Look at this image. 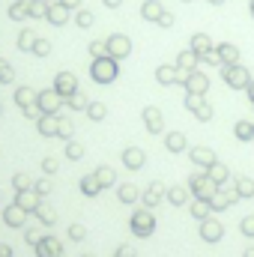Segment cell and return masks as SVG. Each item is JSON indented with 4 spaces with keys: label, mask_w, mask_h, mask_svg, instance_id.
<instances>
[{
    "label": "cell",
    "mask_w": 254,
    "mask_h": 257,
    "mask_svg": "<svg viewBox=\"0 0 254 257\" xmlns=\"http://www.w3.org/2000/svg\"><path fill=\"white\" fill-rule=\"evenodd\" d=\"M197 60L203 66H218L221 69V57H218V51L212 48V51H203V54H197Z\"/></svg>",
    "instance_id": "1f68e13d"
},
{
    "label": "cell",
    "mask_w": 254,
    "mask_h": 257,
    "mask_svg": "<svg viewBox=\"0 0 254 257\" xmlns=\"http://www.w3.org/2000/svg\"><path fill=\"white\" fill-rule=\"evenodd\" d=\"M87 117L96 120V123H102V120L108 117V105H102V102H90V105H87Z\"/></svg>",
    "instance_id": "cb8c5ba5"
},
{
    "label": "cell",
    "mask_w": 254,
    "mask_h": 257,
    "mask_svg": "<svg viewBox=\"0 0 254 257\" xmlns=\"http://www.w3.org/2000/svg\"><path fill=\"white\" fill-rule=\"evenodd\" d=\"M87 105H90V99H87L81 90H78V93H72V96L66 99V108H69V111H87Z\"/></svg>",
    "instance_id": "7402d4cb"
},
{
    "label": "cell",
    "mask_w": 254,
    "mask_h": 257,
    "mask_svg": "<svg viewBox=\"0 0 254 257\" xmlns=\"http://www.w3.org/2000/svg\"><path fill=\"white\" fill-rule=\"evenodd\" d=\"M233 135H236L239 141H254V123L251 120H239V123L233 126Z\"/></svg>",
    "instance_id": "603a6c76"
},
{
    "label": "cell",
    "mask_w": 254,
    "mask_h": 257,
    "mask_svg": "<svg viewBox=\"0 0 254 257\" xmlns=\"http://www.w3.org/2000/svg\"><path fill=\"white\" fill-rule=\"evenodd\" d=\"M33 42H36V33H33V30H21L18 48H21V51H33Z\"/></svg>",
    "instance_id": "f546056e"
},
{
    "label": "cell",
    "mask_w": 254,
    "mask_h": 257,
    "mask_svg": "<svg viewBox=\"0 0 254 257\" xmlns=\"http://www.w3.org/2000/svg\"><path fill=\"white\" fill-rule=\"evenodd\" d=\"M144 162H147L144 150H138V147H129V150H123V165H126L129 171H138V168H144Z\"/></svg>",
    "instance_id": "9a60e30c"
},
{
    "label": "cell",
    "mask_w": 254,
    "mask_h": 257,
    "mask_svg": "<svg viewBox=\"0 0 254 257\" xmlns=\"http://www.w3.org/2000/svg\"><path fill=\"white\" fill-rule=\"evenodd\" d=\"M69 236H72V239H84V227H78V224H75V227L69 230Z\"/></svg>",
    "instance_id": "681fc988"
},
{
    "label": "cell",
    "mask_w": 254,
    "mask_h": 257,
    "mask_svg": "<svg viewBox=\"0 0 254 257\" xmlns=\"http://www.w3.org/2000/svg\"><path fill=\"white\" fill-rule=\"evenodd\" d=\"M75 24L81 27V30H90V27H96V15H93V9H75Z\"/></svg>",
    "instance_id": "d6986e66"
},
{
    "label": "cell",
    "mask_w": 254,
    "mask_h": 257,
    "mask_svg": "<svg viewBox=\"0 0 254 257\" xmlns=\"http://www.w3.org/2000/svg\"><path fill=\"white\" fill-rule=\"evenodd\" d=\"M156 81H159V87H174L183 81V75L174 63H159L156 66Z\"/></svg>",
    "instance_id": "9c48e42d"
},
{
    "label": "cell",
    "mask_w": 254,
    "mask_h": 257,
    "mask_svg": "<svg viewBox=\"0 0 254 257\" xmlns=\"http://www.w3.org/2000/svg\"><path fill=\"white\" fill-rule=\"evenodd\" d=\"M57 128H60V117H57V114H42V117H39V132H42L45 138H54Z\"/></svg>",
    "instance_id": "ac0fdd59"
},
{
    "label": "cell",
    "mask_w": 254,
    "mask_h": 257,
    "mask_svg": "<svg viewBox=\"0 0 254 257\" xmlns=\"http://www.w3.org/2000/svg\"><path fill=\"white\" fill-rule=\"evenodd\" d=\"M33 54H36V57H48V54H51V42L36 36V42H33Z\"/></svg>",
    "instance_id": "836d02e7"
},
{
    "label": "cell",
    "mask_w": 254,
    "mask_h": 257,
    "mask_svg": "<svg viewBox=\"0 0 254 257\" xmlns=\"http://www.w3.org/2000/svg\"><path fill=\"white\" fill-rule=\"evenodd\" d=\"M45 18H48V24H51V27H63V24H69L72 12H69L66 6H60L57 0H51V3H48V12H45Z\"/></svg>",
    "instance_id": "30bf717a"
},
{
    "label": "cell",
    "mask_w": 254,
    "mask_h": 257,
    "mask_svg": "<svg viewBox=\"0 0 254 257\" xmlns=\"http://www.w3.org/2000/svg\"><path fill=\"white\" fill-rule=\"evenodd\" d=\"M212 186H215V183H212V180H206V177H194V180H191V189L200 194V197L212 194Z\"/></svg>",
    "instance_id": "4316f807"
},
{
    "label": "cell",
    "mask_w": 254,
    "mask_h": 257,
    "mask_svg": "<svg viewBox=\"0 0 254 257\" xmlns=\"http://www.w3.org/2000/svg\"><path fill=\"white\" fill-rule=\"evenodd\" d=\"M165 144H168L171 153H183V150H186V135H183V132H168Z\"/></svg>",
    "instance_id": "ffe728a7"
},
{
    "label": "cell",
    "mask_w": 254,
    "mask_h": 257,
    "mask_svg": "<svg viewBox=\"0 0 254 257\" xmlns=\"http://www.w3.org/2000/svg\"><path fill=\"white\" fill-rule=\"evenodd\" d=\"M57 3H60V6H66L69 12H75V9H81V3H84V0H57Z\"/></svg>",
    "instance_id": "f6af8a7d"
},
{
    "label": "cell",
    "mask_w": 254,
    "mask_h": 257,
    "mask_svg": "<svg viewBox=\"0 0 254 257\" xmlns=\"http://www.w3.org/2000/svg\"><path fill=\"white\" fill-rule=\"evenodd\" d=\"M215 51H218V57H221V66L224 63H239V48H236L233 42H218Z\"/></svg>",
    "instance_id": "2e32d148"
},
{
    "label": "cell",
    "mask_w": 254,
    "mask_h": 257,
    "mask_svg": "<svg viewBox=\"0 0 254 257\" xmlns=\"http://www.w3.org/2000/svg\"><path fill=\"white\" fill-rule=\"evenodd\" d=\"M221 81L230 87V90H245L251 84V72L242 63H224L221 66Z\"/></svg>",
    "instance_id": "7a4b0ae2"
},
{
    "label": "cell",
    "mask_w": 254,
    "mask_h": 257,
    "mask_svg": "<svg viewBox=\"0 0 254 257\" xmlns=\"http://www.w3.org/2000/svg\"><path fill=\"white\" fill-rule=\"evenodd\" d=\"M81 189H84V194L93 197V194H99V180H96V177H84V180H81Z\"/></svg>",
    "instance_id": "e575fe53"
},
{
    "label": "cell",
    "mask_w": 254,
    "mask_h": 257,
    "mask_svg": "<svg viewBox=\"0 0 254 257\" xmlns=\"http://www.w3.org/2000/svg\"><path fill=\"white\" fill-rule=\"evenodd\" d=\"M48 3H51V0H30V3H27V15H30V18H45Z\"/></svg>",
    "instance_id": "484cf974"
},
{
    "label": "cell",
    "mask_w": 254,
    "mask_h": 257,
    "mask_svg": "<svg viewBox=\"0 0 254 257\" xmlns=\"http://www.w3.org/2000/svg\"><path fill=\"white\" fill-rule=\"evenodd\" d=\"M96 180H99V186H111V183H114V171H111V168H99Z\"/></svg>",
    "instance_id": "ab89813d"
},
{
    "label": "cell",
    "mask_w": 254,
    "mask_h": 257,
    "mask_svg": "<svg viewBox=\"0 0 254 257\" xmlns=\"http://www.w3.org/2000/svg\"><path fill=\"white\" fill-rule=\"evenodd\" d=\"M242 233H245V236H254V218H245V221H242Z\"/></svg>",
    "instance_id": "bcb514c9"
},
{
    "label": "cell",
    "mask_w": 254,
    "mask_h": 257,
    "mask_svg": "<svg viewBox=\"0 0 254 257\" xmlns=\"http://www.w3.org/2000/svg\"><path fill=\"white\" fill-rule=\"evenodd\" d=\"M15 102H18L21 108L36 105V90H30V87H18V90H15Z\"/></svg>",
    "instance_id": "44dd1931"
},
{
    "label": "cell",
    "mask_w": 254,
    "mask_h": 257,
    "mask_svg": "<svg viewBox=\"0 0 254 257\" xmlns=\"http://www.w3.org/2000/svg\"><path fill=\"white\" fill-rule=\"evenodd\" d=\"M189 48L194 51V54H203V51H212V48H215V42H212V36H209V33H191Z\"/></svg>",
    "instance_id": "5bb4252c"
},
{
    "label": "cell",
    "mask_w": 254,
    "mask_h": 257,
    "mask_svg": "<svg viewBox=\"0 0 254 257\" xmlns=\"http://www.w3.org/2000/svg\"><path fill=\"white\" fill-rule=\"evenodd\" d=\"M209 180H212V183H224V180H227L224 165H212V168H209Z\"/></svg>",
    "instance_id": "f35d334b"
},
{
    "label": "cell",
    "mask_w": 254,
    "mask_h": 257,
    "mask_svg": "<svg viewBox=\"0 0 254 257\" xmlns=\"http://www.w3.org/2000/svg\"><path fill=\"white\" fill-rule=\"evenodd\" d=\"M156 24H159V27H162V30H171V27H174V24H177V15H174V12H171V9H165V12H162V18H159V21H156Z\"/></svg>",
    "instance_id": "d590c367"
},
{
    "label": "cell",
    "mask_w": 254,
    "mask_h": 257,
    "mask_svg": "<svg viewBox=\"0 0 254 257\" xmlns=\"http://www.w3.org/2000/svg\"><path fill=\"white\" fill-rule=\"evenodd\" d=\"M135 197H138V192H135V186H123V189H120V200H123V203H132Z\"/></svg>",
    "instance_id": "7bdbcfd3"
},
{
    "label": "cell",
    "mask_w": 254,
    "mask_h": 257,
    "mask_svg": "<svg viewBox=\"0 0 254 257\" xmlns=\"http://www.w3.org/2000/svg\"><path fill=\"white\" fill-rule=\"evenodd\" d=\"M39 254L42 257H60V245H57L54 239H45V242L39 245Z\"/></svg>",
    "instance_id": "d6a6232c"
},
{
    "label": "cell",
    "mask_w": 254,
    "mask_h": 257,
    "mask_svg": "<svg viewBox=\"0 0 254 257\" xmlns=\"http://www.w3.org/2000/svg\"><path fill=\"white\" fill-rule=\"evenodd\" d=\"M183 3H191V0H183Z\"/></svg>",
    "instance_id": "680465c9"
},
{
    "label": "cell",
    "mask_w": 254,
    "mask_h": 257,
    "mask_svg": "<svg viewBox=\"0 0 254 257\" xmlns=\"http://www.w3.org/2000/svg\"><path fill=\"white\" fill-rule=\"evenodd\" d=\"M90 78L96 81V84H114L117 78H120V60H114V57H96V60H90Z\"/></svg>",
    "instance_id": "6da1fadb"
},
{
    "label": "cell",
    "mask_w": 254,
    "mask_h": 257,
    "mask_svg": "<svg viewBox=\"0 0 254 257\" xmlns=\"http://www.w3.org/2000/svg\"><path fill=\"white\" fill-rule=\"evenodd\" d=\"M200 236H203L206 242H215V239L221 236V224H215V221H203V227H200Z\"/></svg>",
    "instance_id": "d4e9b609"
},
{
    "label": "cell",
    "mask_w": 254,
    "mask_h": 257,
    "mask_svg": "<svg viewBox=\"0 0 254 257\" xmlns=\"http://www.w3.org/2000/svg\"><path fill=\"white\" fill-rule=\"evenodd\" d=\"M236 192L242 194V197H251V194H254V186H251V180H239V183H236Z\"/></svg>",
    "instance_id": "60d3db41"
},
{
    "label": "cell",
    "mask_w": 254,
    "mask_h": 257,
    "mask_svg": "<svg viewBox=\"0 0 254 257\" xmlns=\"http://www.w3.org/2000/svg\"><path fill=\"white\" fill-rule=\"evenodd\" d=\"M245 93H248V102H251V105H254V78H251V84L245 87Z\"/></svg>",
    "instance_id": "db71d44e"
},
{
    "label": "cell",
    "mask_w": 254,
    "mask_h": 257,
    "mask_svg": "<svg viewBox=\"0 0 254 257\" xmlns=\"http://www.w3.org/2000/svg\"><path fill=\"white\" fill-rule=\"evenodd\" d=\"M245 257H254V248H248V251H245Z\"/></svg>",
    "instance_id": "6f0895ef"
},
{
    "label": "cell",
    "mask_w": 254,
    "mask_h": 257,
    "mask_svg": "<svg viewBox=\"0 0 254 257\" xmlns=\"http://www.w3.org/2000/svg\"><path fill=\"white\" fill-rule=\"evenodd\" d=\"M174 66L180 69V75H189V72H194V69L200 66V60H197V54H194L191 48H183V51L177 54V60H174Z\"/></svg>",
    "instance_id": "8fae6325"
},
{
    "label": "cell",
    "mask_w": 254,
    "mask_h": 257,
    "mask_svg": "<svg viewBox=\"0 0 254 257\" xmlns=\"http://www.w3.org/2000/svg\"><path fill=\"white\" fill-rule=\"evenodd\" d=\"M27 3H30V0H15V3L9 6V18H12V21H21V18H30V15H27Z\"/></svg>",
    "instance_id": "83f0119b"
},
{
    "label": "cell",
    "mask_w": 254,
    "mask_h": 257,
    "mask_svg": "<svg viewBox=\"0 0 254 257\" xmlns=\"http://www.w3.org/2000/svg\"><path fill=\"white\" fill-rule=\"evenodd\" d=\"M153 227H156V221H153L150 212H135V215H132V230H135L138 236H150Z\"/></svg>",
    "instance_id": "7c38bea8"
},
{
    "label": "cell",
    "mask_w": 254,
    "mask_h": 257,
    "mask_svg": "<svg viewBox=\"0 0 254 257\" xmlns=\"http://www.w3.org/2000/svg\"><path fill=\"white\" fill-rule=\"evenodd\" d=\"M248 15L254 18V0H248Z\"/></svg>",
    "instance_id": "9f6ffc18"
},
{
    "label": "cell",
    "mask_w": 254,
    "mask_h": 257,
    "mask_svg": "<svg viewBox=\"0 0 254 257\" xmlns=\"http://www.w3.org/2000/svg\"><path fill=\"white\" fill-rule=\"evenodd\" d=\"M206 3H209V6H224L227 0H206Z\"/></svg>",
    "instance_id": "11a10c76"
},
{
    "label": "cell",
    "mask_w": 254,
    "mask_h": 257,
    "mask_svg": "<svg viewBox=\"0 0 254 257\" xmlns=\"http://www.w3.org/2000/svg\"><path fill=\"white\" fill-rule=\"evenodd\" d=\"M24 114H27V117H36V114H39V108H36V105H27V108H24Z\"/></svg>",
    "instance_id": "f5cc1de1"
},
{
    "label": "cell",
    "mask_w": 254,
    "mask_h": 257,
    "mask_svg": "<svg viewBox=\"0 0 254 257\" xmlns=\"http://www.w3.org/2000/svg\"><path fill=\"white\" fill-rule=\"evenodd\" d=\"M186 108H189L200 123H209L215 117V108L206 102V96H191V93H186Z\"/></svg>",
    "instance_id": "5b68a950"
},
{
    "label": "cell",
    "mask_w": 254,
    "mask_h": 257,
    "mask_svg": "<svg viewBox=\"0 0 254 257\" xmlns=\"http://www.w3.org/2000/svg\"><path fill=\"white\" fill-rule=\"evenodd\" d=\"M162 12H165L162 0H144V3H141V18L150 21V24H156V21L162 18Z\"/></svg>",
    "instance_id": "4fadbf2b"
},
{
    "label": "cell",
    "mask_w": 254,
    "mask_h": 257,
    "mask_svg": "<svg viewBox=\"0 0 254 257\" xmlns=\"http://www.w3.org/2000/svg\"><path fill=\"white\" fill-rule=\"evenodd\" d=\"M194 215H197V218H203V215H206V203H203V200H200V203H194Z\"/></svg>",
    "instance_id": "c3c4849f"
},
{
    "label": "cell",
    "mask_w": 254,
    "mask_h": 257,
    "mask_svg": "<svg viewBox=\"0 0 254 257\" xmlns=\"http://www.w3.org/2000/svg\"><path fill=\"white\" fill-rule=\"evenodd\" d=\"M51 90L63 99V105H66V99H69L72 93H78V78H75V72H57V75H54Z\"/></svg>",
    "instance_id": "8992f818"
},
{
    "label": "cell",
    "mask_w": 254,
    "mask_h": 257,
    "mask_svg": "<svg viewBox=\"0 0 254 257\" xmlns=\"http://www.w3.org/2000/svg\"><path fill=\"white\" fill-rule=\"evenodd\" d=\"M36 108H39V114H57L63 108V99L54 90H39L36 93Z\"/></svg>",
    "instance_id": "52a82bcc"
},
{
    "label": "cell",
    "mask_w": 254,
    "mask_h": 257,
    "mask_svg": "<svg viewBox=\"0 0 254 257\" xmlns=\"http://www.w3.org/2000/svg\"><path fill=\"white\" fill-rule=\"evenodd\" d=\"M12 78H15V75H12V66L6 63V60H0V81H3V84H9Z\"/></svg>",
    "instance_id": "b9f144b4"
},
{
    "label": "cell",
    "mask_w": 254,
    "mask_h": 257,
    "mask_svg": "<svg viewBox=\"0 0 254 257\" xmlns=\"http://www.w3.org/2000/svg\"><path fill=\"white\" fill-rule=\"evenodd\" d=\"M72 132H75V126H72V120L69 117H60V128H57V138H72Z\"/></svg>",
    "instance_id": "74e56055"
},
{
    "label": "cell",
    "mask_w": 254,
    "mask_h": 257,
    "mask_svg": "<svg viewBox=\"0 0 254 257\" xmlns=\"http://www.w3.org/2000/svg\"><path fill=\"white\" fill-rule=\"evenodd\" d=\"M141 120H144V126L150 135H159V132H165V117H162V111L156 108V105H147L144 111H141Z\"/></svg>",
    "instance_id": "ba28073f"
},
{
    "label": "cell",
    "mask_w": 254,
    "mask_h": 257,
    "mask_svg": "<svg viewBox=\"0 0 254 257\" xmlns=\"http://www.w3.org/2000/svg\"><path fill=\"white\" fill-rule=\"evenodd\" d=\"M171 203H177V206L186 203V192L183 189H171Z\"/></svg>",
    "instance_id": "ee69618b"
},
{
    "label": "cell",
    "mask_w": 254,
    "mask_h": 257,
    "mask_svg": "<svg viewBox=\"0 0 254 257\" xmlns=\"http://www.w3.org/2000/svg\"><path fill=\"white\" fill-rule=\"evenodd\" d=\"M105 48H108V57L126 60L129 54H132V39H129L126 33H111V36L105 39Z\"/></svg>",
    "instance_id": "3957f363"
},
{
    "label": "cell",
    "mask_w": 254,
    "mask_h": 257,
    "mask_svg": "<svg viewBox=\"0 0 254 257\" xmlns=\"http://www.w3.org/2000/svg\"><path fill=\"white\" fill-rule=\"evenodd\" d=\"M117 257H135V251H132V248H129V245H123V248H120V251H117Z\"/></svg>",
    "instance_id": "816d5d0a"
},
{
    "label": "cell",
    "mask_w": 254,
    "mask_h": 257,
    "mask_svg": "<svg viewBox=\"0 0 254 257\" xmlns=\"http://www.w3.org/2000/svg\"><path fill=\"white\" fill-rule=\"evenodd\" d=\"M87 54H90V60H96V57H105V54H108V48H105V39H93V42L87 45Z\"/></svg>",
    "instance_id": "f1b7e54d"
},
{
    "label": "cell",
    "mask_w": 254,
    "mask_h": 257,
    "mask_svg": "<svg viewBox=\"0 0 254 257\" xmlns=\"http://www.w3.org/2000/svg\"><path fill=\"white\" fill-rule=\"evenodd\" d=\"M191 162L194 165H203V168H212L215 165V153L209 147H194L191 150Z\"/></svg>",
    "instance_id": "e0dca14e"
},
{
    "label": "cell",
    "mask_w": 254,
    "mask_h": 257,
    "mask_svg": "<svg viewBox=\"0 0 254 257\" xmlns=\"http://www.w3.org/2000/svg\"><path fill=\"white\" fill-rule=\"evenodd\" d=\"M42 168H45L48 174H54V171H57V162H54V159H45V162H42Z\"/></svg>",
    "instance_id": "7dc6e473"
},
{
    "label": "cell",
    "mask_w": 254,
    "mask_h": 257,
    "mask_svg": "<svg viewBox=\"0 0 254 257\" xmlns=\"http://www.w3.org/2000/svg\"><path fill=\"white\" fill-rule=\"evenodd\" d=\"M180 84L186 87V93H191V96H206V93H209V75L200 72V69H194V72H189V75H183Z\"/></svg>",
    "instance_id": "277c9868"
},
{
    "label": "cell",
    "mask_w": 254,
    "mask_h": 257,
    "mask_svg": "<svg viewBox=\"0 0 254 257\" xmlns=\"http://www.w3.org/2000/svg\"><path fill=\"white\" fill-rule=\"evenodd\" d=\"M159 197H162V186H159V183H153L144 200H147V206H156V203H159Z\"/></svg>",
    "instance_id": "8d00e7d4"
},
{
    "label": "cell",
    "mask_w": 254,
    "mask_h": 257,
    "mask_svg": "<svg viewBox=\"0 0 254 257\" xmlns=\"http://www.w3.org/2000/svg\"><path fill=\"white\" fill-rule=\"evenodd\" d=\"M102 3H105L108 9H120V6H123V0H102Z\"/></svg>",
    "instance_id": "f907efd6"
},
{
    "label": "cell",
    "mask_w": 254,
    "mask_h": 257,
    "mask_svg": "<svg viewBox=\"0 0 254 257\" xmlns=\"http://www.w3.org/2000/svg\"><path fill=\"white\" fill-rule=\"evenodd\" d=\"M81 156H84V144H78V141H69V144H66V159L78 162Z\"/></svg>",
    "instance_id": "4dcf8cb0"
}]
</instances>
